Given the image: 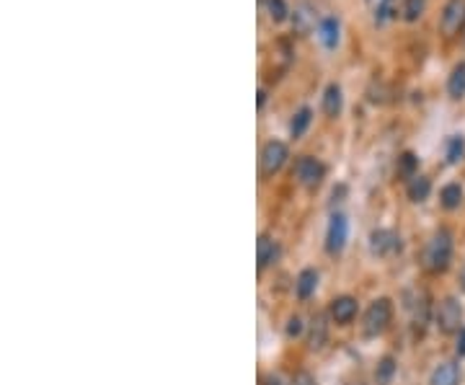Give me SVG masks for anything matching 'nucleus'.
I'll return each instance as SVG.
<instances>
[{"label":"nucleus","instance_id":"obj_1","mask_svg":"<svg viewBox=\"0 0 465 385\" xmlns=\"http://www.w3.org/2000/svg\"><path fill=\"white\" fill-rule=\"evenodd\" d=\"M452 261V236L447 230H437L432 240L427 243V251H424V266H427L432 275H439L445 272Z\"/></svg>","mask_w":465,"mask_h":385},{"label":"nucleus","instance_id":"obj_2","mask_svg":"<svg viewBox=\"0 0 465 385\" xmlns=\"http://www.w3.org/2000/svg\"><path fill=\"white\" fill-rule=\"evenodd\" d=\"M465 28V0H447L439 13V31L445 39H455Z\"/></svg>","mask_w":465,"mask_h":385},{"label":"nucleus","instance_id":"obj_3","mask_svg":"<svg viewBox=\"0 0 465 385\" xmlns=\"http://www.w3.org/2000/svg\"><path fill=\"white\" fill-rule=\"evenodd\" d=\"M434 321L442 334H460L463 331V326H460L463 323V305L457 303L455 297H445L434 313Z\"/></svg>","mask_w":465,"mask_h":385},{"label":"nucleus","instance_id":"obj_4","mask_svg":"<svg viewBox=\"0 0 465 385\" xmlns=\"http://www.w3.org/2000/svg\"><path fill=\"white\" fill-rule=\"evenodd\" d=\"M393 318V305L388 297H380V300H375L365 313V334L367 336H377V334H383L388 329V323Z\"/></svg>","mask_w":465,"mask_h":385},{"label":"nucleus","instance_id":"obj_5","mask_svg":"<svg viewBox=\"0 0 465 385\" xmlns=\"http://www.w3.org/2000/svg\"><path fill=\"white\" fill-rule=\"evenodd\" d=\"M287 158H290V150L282 140H269L261 150V176L269 179V176L279 174L282 165L287 163Z\"/></svg>","mask_w":465,"mask_h":385},{"label":"nucleus","instance_id":"obj_6","mask_svg":"<svg viewBox=\"0 0 465 385\" xmlns=\"http://www.w3.org/2000/svg\"><path fill=\"white\" fill-rule=\"evenodd\" d=\"M323 176H326V165L320 163L318 158L302 156L300 161H297V181H300L305 189H318Z\"/></svg>","mask_w":465,"mask_h":385},{"label":"nucleus","instance_id":"obj_7","mask_svg":"<svg viewBox=\"0 0 465 385\" xmlns=\"http://www.w3.org/2000/svg\"><path fill=\"white\" fill-rule=\"evenodd\" d=\"M347 236H349L347 218L336 212L329 222V233H326V251H329V254H341L344 246H347Z\"/></svg>","mask_w":465,"mask_h":385},{"label":"nucleus","instance_id":"obj_8","mask_svg":"<svg viewBox=\"0 0 465 385\" xmlns=\"http://www.w3.org/2000/svg\"><path fill=\"white\" fill-rule=\"evenodd\" d=\"M370 248H373L375 256H388V254H395V251H401V238L393 233V230H373V236H370Z\"/></svg>","mask_w":465,"mask_h":385},{"label":"nucleus","instance_id":"obj_9","mask_svg":"<svg viewBox=\"0 0 465 385\" xmlns=\"http://www.w3.org/2000/svg\"><path fill=\"white\" fill-rule=\"evenodd\" d=\"M357 311H359V303H357L354 297H349V295H341V297H336V300L331 303V308H329L331 318H334L338 326H347V323L354 321Z\"/></svg>","mask_w":465,"mask_h":385},{"label":"nucleus","instance_id":"obj_10","mask_svg":"<svg viewBox=\"0 0 465 385\" xmlns=\"http://www.w3.org/2000/svg\"><path fill=\"white\" fill-rule=\"evenodd\" d=\"M341 109H344V91H341L338 83H329L326 91H323V114L329 120H336Z\"/></svg>","mask_w":465,"mask_h":385},{"label":"nucleus","instance_id":"obj_11","mask_svg":"<svg viewBox=\"0 0 465 385\" xmlns=\"http://www.w3.org/2000/svg\"><path fill=\"white\" fill-rule=\"evenodd\" d=\"M279 256V246L277 240L269 238V236H261L259 238V246H256V259H259V272H264L266 266H272Z\"/></svg>","mask_w":465,"mask_h":385},{"label":"nucleus","instance_id":"obj_12","mask_svg":"<svg viewBox=\"0 0 465 385\" xmlns=\"http://www.w3.org/2000/svg\"><path fill=\"white\" fill-rule=\"evenodd\" d=\"M338 31H341V26H338V19H336V16H326V19H320V24H318V39H320V44L326 47V49H336V44H338Z\"/></svg>","mask_w":465,"mask_h":385},{"label":"nucleus","instance_id":"obj_13","mask_svg":"<svg viewBox=\"0 0 465 385\" xmlns=\"http://www.w3.org/2000/svg\"><path fill=\"white\" fill-rule=\"evenodd\" d=\"M457 380H460V367L455 362H442L432 372V385H457Z\"/></svg>","mask_w":465,"mask_h":385},{"label":"nucleus","instance_id":"obj_14","mask_svg":"<svg viewBox=\"0 0 465 385\" xmlns=\"http://www.w3.org/2000/svg\"><path fill=\"white\" fill-rule=\"evenodd\" d=\"M447 93L450 99H463L465 96V63H457L447 78Z\"/></svg>","mask_w":465,"mask_h":385},{"label":"nucleus","instance_id":"obj_15","mask_svg":"<svg viewBox=\"0 0 465 385\" xmlns=\"http://www.w3.org/2000/svg\"><path fill=\"white\" fill-rule=\"evenodd\" d=\"M416 171H419V158H416V153H411V150L401 153L398 161H395V174L401 176V179H406V181H411V179L416 176Z\"/></svg>","mask_w":465,"mask_h":385},{"label":"nucleus","instance_id":"obj_16","mask_svg":"<svg viewBox=\"0 0 465 385\" xmlns=\"http://www.w3.org/2000/svg\"><path fill=\"white\" fill-rule=\"evenodd\" d=\"M429 318H432V303H429L427 293H421L414 303V326H416V331H424Z\"/></svg>","mask_w":465,"mask_h":385},{"label":"nucleus","instance_id":"obj_17","mask_svg":"<svg viewBox=\"0 0 465 385\" xmlns=\"http://www.w3.org/2000/svg\"><path fill=\"white\" fill-rule=\"evenodd\" d=\"M406 192H409V199L411 202H424L432 192V181H429L427 176H414L406 186Z\"/></svg>","mask_w":465,"mask_h":385},{"label":"nucleus","instance_id":"obj_18","mask_svg":"<svg viewBox=\"0 0 465 385\" xmlns=\"http://www.w3.org/2000/svg\"><path fill=\"white\" fill-rule=\"evenodd\" d=\"M318 287V272L316 269H302L300 277H297V297L308 300L310 295L316 293Z\"/></svg>","mask_w":465,"mask_h":385},{"label":"nucleus","instance_id":"obj_19","mask_svg":"<svg viewBox=\"0 0 465 385\" xmlns=\"http://www.w3.org/2000/svg\"><path fill=\"white\" fill-rule=\"evenodd\" d=\"M439 202H442L445 210H457L460 202H463V186H460V183H447V186H442Z\"/></svg>","mask_w":465,"mask_h":385},{"label":"nucleus","instance_id":"obj_20","mask_svg":"<svg viewBox=\"0 0 465 385\" xmlns=\"http://www.w3.org/2000/svg\"><path fill=\"white\" fill-rule=\"evenodd\" d=\"M310 122H313V111L308 109V106H302L295 117H292V122H290V135L295 140L297 138H302L305 135V129L310 127Z\"/></svg>","mask_w":465,"mask_h":385},{"label":"nucleus","instance_id":"obj_21","mask_svg":"<svg viewBox=\"0 0 465 385\" xmlns=\"http://www.w3.org/2000/svg\"><path fill=\"white\" fill-rule=\"evenodd\" d=\"M427 10V0H403L401 16L406 24H416Z\"/></svg>","mask_w":465,"mask_h":385},{"label":"nucleus","instance_id":"obj_22","mask_svg":"<svg viewBox=\"0 0 465 385\" xmlns=\"http://www.w3.org/2000/svg\"><path fill=\"white\" fill-rule=\"evenodd\" d=\"M395 375V359L393 357H383L377 362V370H375V383L377 385H388Z\"/></svg>","mask_w":465,"mask_h":385},{"label":"nucleus","instance_id":"obj_23","mask_svg":"<svg viewBox=\"0 0 465 385\" xmlns=\"http://www.w3.org/2000/svg\"><path fill=\"white\" fill-rule=\"evenodd\" d=\"M326 334H329L326 318H323V316H316V318H313V323H310V347H323Z\"/></svg>","mask_w":465,"mask_h":385},{"label":"nucleus","instance_id":"obj_24","mask_svg":"<svg viewBox=\"0 0 465 385\" xmlns=\"http://www.w3.org/2000/svg\"><path fill=\"white\" fill-rule=\"evenodd\" d=\"M264 6H266L269 19H272L274 24H282V21H287V16H290L287 0H264Z\"/></svg>","mask_w":465,"mask_h":385},{"label":"nucleus","instance_id":"obj_25","mask_svg":"<svg viewBox=\"0 0 465 385\" xmlns=\"http://www.w3.org/2000/svg\"><path fill=\"white\" fill-rule=\"evenodd\" d=\"M463 153H465V140L460 138V135L447 140V161H450V163H457V161L463 158Z\"/></svg>","mask_w":465,"mask_h":385},{"label":"nucleus","instance_id":"obj_26","mask_svg":"<svg viewBox=\"0 0 465 385\" xmlns=\"http://www.w3.org/2000/svg\"><path fill=\"white\" fill-rule=\"evenodd\" d=\"M300 334H302V321L297 316H292L290 321H287V336L295 339V336H300Z\"/></svg>","mask_w":465,"mask_h":385},{"label":"nucleus","instance_id":"obj_27","mask_svg":"<svg viewBox=\"0 0 465 385\" xmlns=\"http://www.w3.org/2000/svg\"><path fill=\"white\" fill-rule=\"evenodd\" d=\"M290 385H316V380H313V375H310V372H297V375L292 377Z\"/></svg>","mask_w":465,"mask_h":385},{"label":"nucleus","instance_id":"obj_28","mask_svg":"<svg viewBox=\"0 0 465 385\" xmlns=\"http://www.w3.org/2000/svg\"><path fill=\"white\" fill-rule=\"evenodd\" d=\"M455 352L460 354V357H465V329L457 334V347H455Z\"/></svg>","mask_w":465,"mask_h":385},{"label":"nucleus","instance_id":"obj_29","mask_svg":"<svg viewBox=\"0 0 465 385\" xmlns=\"http://www.w3.org/2000/svg\"><path fill=\"white\" fill-rule=\"evenodd\" d=\"M264 104H266V91L264 88H259V109H261Z\"/></svg>","mask_w":465,"mask_h":385},{"label":"nucleus","instance_id":"obj_30","mask_svg":"<svg viewBox=\"0 0 465 385\" xmlns=\"http://www.w3.org/2000/svg\"><path fill=\"white\" fill-rule=\"evenodd\" d=\"M266 385H282V380H279L277 375H269L266 377Z\"/></svg>","mask_w":465,"mask_h":385},{"label":"nucleus","instance_id":"obj_31","mask_svg":"<svg viewBox=\"0 0 465 385\" xmlns=\"http://www.w3.org/2000/svg\"><path fill=\"white\" fill-rule=\"evenodd\" d=\"M460 287L465 290V266H463V272H460Z\"/></svg>","mask_w":465,"mask_h":385}]
</instances>
